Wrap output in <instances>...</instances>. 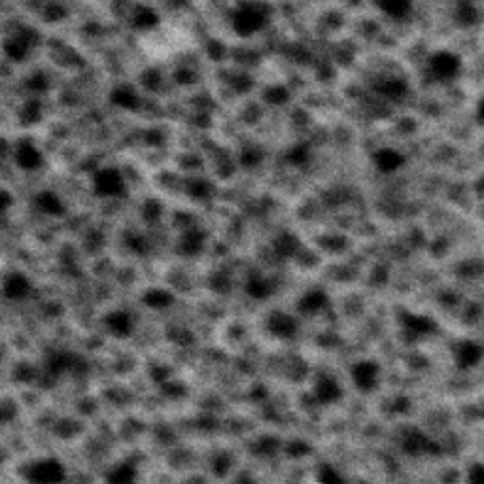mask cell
<instances>
[{
	"label": "cell",
	"instance_id": "22",
	"mask_svg": "<svg viewBox=\"0 0 484 484\" xmlns=\"http://www.w3.org/2000/svg\"><path fill=\"white\" fill-rule=\"evenodd\" d=\"M205 244H207V235L202 233L201 229H186L178 239V252L186 257L199 256L202 248H205Z\"/></svg>",
	"mask_w": 484,
	"mask_h": 484
},
{
	"label": "cell",
	"instance_id": "11",
	"mask_svg": "<svg viewBox=\"0 0 484 484\" xmlns=\"http://www.w3.org/2000/svg\"><path fill=\"white\" fill-rule=\"evenodd\" d=\"M265 329L269 335H273L275 339L280 340H291L295 339L301 331L299 320L284 311H273L265 320Z\"/></svg>",
	"mask_w": 484,
	"mask_h": 484
},
{
	"label": "cell",
	"instance_id": "17",
	"mask_svg": "<svg viewBox=\"0 0 484 484\" xmlns=\"http://www.w3.org/2000/svg\"><path fill=\"white\" fill-rule=\"evenodd\" d=\"M35 207L40 214L48 216V218H61L67 214V207H64L61 195L51 191V189H44L40 193H36Z\"/></svg>",
	"mask_w": 484,
	"mask_h": 484
},
{
	"label": "cell",
	"instance_id": "40",
	"mask_svg": "<svg viewBox=\"0 0 484 484\" xmlns=\"http://www.w3.org/2000/svg\"><path fill=\"white\" fill-rule=\"evenodd\" d=\"M14 195L10 193L8 189L0 187V214H6L10 208L14 207Z\"/></svg>",
	"mask_w": 484,
	"mask_h": 484
},
{
	"label": "cell",
	"instance_id": "32",
	"mask_svg": "<svg viewBox=\"0 0 484 484\" xmlns=\"http://www.w3.org/2000/svg\"><path fill=\"white\" fill-rule=\"evenodd\" d=\"M456 21L464 27H471L478 21L477 8L473 6L471 2H460L456 8Z\"/></svg>",
	"mask_w": 484,
	"mask_h": 484
},
{
	"label": "cell",
	"instance_id": "19",
	"mask_svg": "<svg viewBox=\"0 0 484 484\" xmlns=\"http://www.w3.org/2000/svg\"><path fill=\"white\" fill-rule=\"evenodd\" d=\"M80 363H83L82 358L76 356L74 352H69V350H57L48 358V371H51L53 374H67V373H76V369Z\"/></svg>",
	"mask_w": 484,
	"mask_h": 484
},
{
	"label": "cell",
	"instance_id": "2",
	"mask_svg": "<svg viewBox=\"0 0 484 484\" xmlns=\"http://www.w3.org/2000/svg\"><path fill=\"white\" fill-rule=\"evenodd\" d=\"M19 477L25 484H64L69 471L55 456H38L23 462Z\"/></svg>",
	"mask_w": 484,
	"mask_h": 484
},
{
	"label": "cell",
	"instance_id": "6",
	"mask_svg": "<svg viewBox=\"0 0 484 484\" xmlns=\"http://www.w3.org/2000/svg\"><path fill=\"white\" fill-rule=\"evenodd\" d=\"M462 59L460 55H456L454 51H447V49H441V51H435L431 53L428 59V70L429 78L433 82L439 83H449L454 82L460 74H462Z\"/></svg>",
	"mask_w": 484,
	"mask_h": 484
},
{
	"label": "cell",
	"instance_id": "8",
	"mask_svg": "<svg viewBox=\"0 0 484 484\" xmlns=\"http://www.w3.org/2000/svg\"><path fill=\"white\" fill-rule=\"evenodd\" d=\"M399 325H401L403 335L413 340L426 339L437 331L435 320L428 314H422V312L403 311L399 314Z\"/></svg>",
	"mask_w": 484,
	"mask_h": 484
},
{
	"label": "cell",
	"instance_id": "20",
	"mask_svg": "<svg viewBox=\"0 0 484 484\" xmlns=\"http://www.w3.org/2000/svg\"><path fill=\"white\" fill-rule=\"evenodd\" d=\"M106 484H137L139 483V469L131 462H118L104 471Z\"/></svg>",
	"mask_w": 484,
	"mask_h": 484
},
{
	"label": "cell",
	"instance_id": "28",
	"mask_svg": "<svg viewBox=\"0 0 484 484\" xmlns=\"http://www.w3.org/2000/svg\"><path fill=\"white\" fill-rule=\"evenodd\" d=\"M299 250V241L297 236H293L291 233H282V235L277 236L275 241V252L278 256L284 257V259H290L297 254Z\"/></svg>",
	"mask_w": 484,
	"mask_h": 484
},
{
	"label": "cell",
	"instance_id": "30",
	"mask_svg": "<svg viewBox=\"0 0 484 484\" xmlns=\"http://www.w3.org/2000/svg\"><path fill=\"white\" fill-rule=\"evenodd\" d=\"M123 244L125 248L129 250V252H132V254H137V256H146L148 250H150L148 239H146L144 235L137 233V231H127L123 236Z\"/></svg>",
	"mask_w": 484,
	"mask_h": 484
},
{
	"label": "cell",
	"instance_id": "25",
	"mask_svg": "<svg viewBox=\"0 0 484 484\" xmlns=\"http://www.w3.org/2000/svg\"><path fill=\"white\" fill-rule=\"evenodd\" d=\"M374 89L381 95L382 98H388V101H399L408 93V85L405 80L401 78L388 76L382 78L379 82L374 83Z\"/></svg>",
	"mask_w": 484,
	"mask_h": 484
},
{
	"label": "cell",
	"instance_id": "7",
	"mask_svg": "<svg viewBox=\"0 0 484 484\" xmlns=\"http://www.w3.org/2000/svg\"><path fill=\"white\" fill-rule=\"evenodd\" d=\"M350 381L361 394H373L382 381V367L374 360H358L350 367Z\"/></svg>",
	"mask_w": 484,
	"mask_h": 484
},
{
	"label": "cell",
	"instance_id": "23",
	"mask_svg": "<svg viewBox=\"0 0 484 484\" xmlns=\"http://www.w3.org/2000/svg\"><path fill=\"white\" fill-rule=\"evenodd\" d=\"M244 290H246L248 297L256 299V301H263V299H269L275 293V282L269 277L261 275V273H252L246 278Z\"/></svg>",
	"mask_w": 484,
	"mask_h": 484
},
{
	"label": "cell",
	"instance_id": "43",
	"mask_svg": "<svg viewBox=\"0 0 484 484\" xmlns=\"http://www.w3.org/2000/svg\"><path fill=\"white\" fill-rule=\"evenodd\" d=\"M478 189H481V193H484V176H483V180L478 182Z\"/></svg>",
	"mask_w": 484,
	"mask_h": 484
},
{
	"label": "cell",
	"instance_id": "41",
	"mask_svg": "<svg viewBox=\"0 0 484 484\" xmlns=\"http://www.w3.org/2000/svg\"><path fill=\"white\" fill-rule=\"evenodd\" d=\"M174 78H176V82L182 83V85L195 82V74L189 69H178L176 70V74H174Z\"/></svg>",
	"mask_w": 484,
	"mask_h": 484
},
{
	"label": "cell",
	"instance_id": "35",
	"mask_svg": "<svg viewBox=\"0 0 484 484\" xmlns=\"http://www.w3.org/2000/svg\"><path fill=\"white\" fill-rule=\"evenodd\" d=\"M140 83L150 91L159 89L161 83H163V74L157 69H146L140 76Z\"/></svg>",
	"mask_w": 484,
	"mask_h": 484
},
{
	"label": "cell",
	"instance_id": "34",
	"mask_svg": "<svg viewBox=\"0 0 484 484\" xmlns=\"http://www.w3.org/2000/svg\"><path fill=\"white\" fill-rule=\"evenodd\" d=\"M25 83H27V89L35 95H42L49 89V78L44 72H33Z\"/></svg>",
	"mask_w": 484,
	"mask_h": 484
},
{
	"label": "cell",
	"instance_id": "3",
	"mask_svg": "<svg viewBox=\"0 0 484 484\" xmlns=\"http://www.w3.org/2000/svg\"><path fill=\"white\" fill-rule=\"evenodd\" d=\"M38 44H40V33L35 27L19 25L2 40V53L8 61L21 64L38 48Z\"/></svg>",
	"mask_w": 484,
	"mask_h": 484
},
{
	"label": "cell",
	"instance_id": "31",
	"mask_svg": "<svg viewBox=\"0 0 484 484\" xmlns=\"http://www.w3.org/2000/svg\"><path fill=\"white\" fill-rule=\"evenodd\" d=\"M69 17V10L61 2H49L42 10V19L46 23H61Z\"/></svg>",
	"mask_w": 484,
	"mask_h": 484
},
{
	"label": "cell",
	"instance_id": "27",
	"mask_svg": "<svg viewBox=\"0 0 484 484\" xmlns=\"http://www.w3.org/2000/svg\"><path fill=\"white\" fill-rule=\"evenodd\" d=\"M44 118V104L38 98H27L19 108V121L25 127L38 125Z\"/></svg>",
	"mask_w": 484,
	"mask_h": 484
},
{
	"label": "cell",
	"instance_id": "37",
	"mask_svg": "<svg viewBox=\"0 0 484 484\" xmlns=\"http://www.w3.org/2000/svg\"><path fill=\"white\" fill-rule=\"evenodd\" d=\"M288 97H290V93H288V89L284 85H273L265 93V98L270 104H284L288 101Z\"/></svg>",
	"mask_w": 484,
	"mask_h": 484
},
{
	"label": "cell",
	"instance_id": "4",
	"mask_svg": "<svg viewBox=\"0 0 484 484\" xmlns=\"http://www.w3.org/2000/svg\"><path fill=\"white\" fill-rule=\"evenodd\" d=\"M399 450L403 454L410 458H424V456H439L443 449L437 443L433 437H429L424 429L407 426L399 433Z\"/></svg>",
	"mask_w": 484,
	"mask_h": 484
},
{
	"label": "cell",
	"instance_id": "29",
	"mask_svg": "<svg viewBox=\"0 0 484 484\" xmlns=\"http://www.w3.org/2000/svg\"><path fill=\"white\" fill-rule=\"evenodd\" d=\"M316 483L318 484H346V477L339 467L333 464H322L316 469Z\"/></svg>",
	"mask_w": 484,
	"mask_h": 484
},
{
	"label": "cell",
	"instance_id": "5",
	"mask_svg": "<svg viewBox=\"0 0 484 484\" xmlns=\"http://www.w3.org/2000/svg\"><path fill=\"white\" fill-rule=\"evenodd\" d=\"M91 189L98 199H119L127 195L129 186L118 166H103L93 174Z\"/></svg>",
	"mask_w": 484,
	"mask_h": 484
},
{
	"label": "cell",
	"instance_id": "14",
	"mask_svg": "<svg viewBox=\"0 0 484 484\" xmlns=\"http://www.w3.org/2000/svg\"><path fill=\"white\" fill-rule=\"evenodd\" d=\"M14 163L23 173H36L44 166V153L35 142L23 139L14 148Z\"/></svg>",
	"mask_w": 484,
	"mask_h": 484
},
{
	"label": "cell",
	"instance_id": "10",
	"mask_svg": "<svg viewBox=\"0 0 484 484\" xmlns=\"http://www.w3.org/2000/svg\"><path fill=\"white\" fill-rule=\"evenodd\" d=\"M0 293L2 297L14 303H21L31 297L33 293V280L23 270H10L0 282Z\"/></svg>",
	"mask_w": 484,
	"mask_h": 484
},
{
	"label": "cell",
	"instance_id": "12",
	"mask_svg": "<svg viewBox=\"0 0 484 484\" xmlns=\"http://www.w3.org/2000/svg\"><path fill=\"white\" fill-rule=\"evenodd\" d=\"M103 327L114 339H129L137 329V322L127 309H114L104 314Z\"/></svg>",
	"mask_w": 484,
	"mask_h": 484
},
{
	"label": "cell",
	"instance_id": "21",
	"mask_svg": "<svg viewBox=\"0 0 484 484\" xmlns=\"http://www.w3.org/2000/svg\"><path fill=\"white\" fill-rule=\"evenodd\" d=\"M161 15L157 14V10H153L152 6H146V4H139L135 6L131 14V25L135 31L139 33H150V31H155L159 27Z\"/></svg>",
	"mask_w": 484,
	"mask_h": 484
},
{
	"label": "cell",
	"instance_id": "38",
	"mask_svg": "<svg viewBox=\"0 0 484 484\" xmlns=\"http://www.w3.org/2000/svg\"><path fill=\"white\" fill-rule=\"evenodd\" d=\"M467 484H484V464L483 462H473L467 469Z\"/></svg>",
	"mask_w": 484,
	"mask_h": 484
},
{
	"label": "cell",
	"instance_id": "1",
	"mask_svg": "<svg viewBox=\"0 0 484 484\" xmlns=\"http://www.w3.org/2000/svg\"><path fill=\"white\" fill-rule=\"evenodd\" d=\"M270 21V10L257 0H241L231 12V27L236 36L250 38L267 27Z\"/></svg>",
	"mask_w": 484,
	"mask_h": 484
},
{
	"label": "cell",
	"instance_id": "15",
	"mask_svg": "<svg viewBox=\"0 0 484 484\" xmlns=\"http://www.w3.org/2000/svg\"><path fill=\"white\" fill-rule=\"evenodd\" d=\"M108 98L116 108L123 112H135L140 108L139 91L131 83H119L116 87H112Z\"/></svg>",
	"mask_w": 484,
	"mask_h": 484
},
{
	"label": "cell",
	"instance_id": "24",
	"mask_svg": "<svg viewBox=\"0 0 484 484\" xmlns=\"http://www.w3.org/2000/svg\"><path fill=\"white\" fill-rule=\"evenodd\" d=\"M382 14L394 21H405L415 10V0H374Z\"/></svg>",
	"mask_w": 484,
	"mask_h": 484
},
{
	"label": "cell",
	"instance_id": "16",
	"mask_svg": "<svg viewBox=\"0 0 484 484\" xmlns=\"http://www.w3.org/2000/svg\"><path fill=\"white\" fill-rule=\"evenodd\" d=\"M327 306H329V295L320 288L306 290L297 301V309L303 316H318Z\"/></svg>",
	"mask_w": 484,
	"mask_h": 484
},
{
	"label": "cell",
	"instance_id": "39",
	"mask_svg": "<svg viewBox=\"0 0 484 484\" xmlns=\"http://www.w3.org/2000/svg\"><path fill=\"white\" fill-rule=\"evenodd\" d=\"M291 165H303L304 161L309 159V148L306 144H297L291 148L290 155H288Z\"/></svg>",
	"mask_w": 484,
	"mask_h": 484
},
{
	"label": "cell",
	"instance_id": "9",
	"mask_svg": "<svg viewBox=\"0 0 484 484\" xmlns=\"http://www.w3.org/2000/svg\"><path fill=\"white\" fill-rule=\"evenodd\" d=\"M452 361L460 371H471L484 361V346L475 339H460L452 346Z\"/></svg>",
	"mask_w": 484,
	"mask_h": 484
},
{
	"label": "cell",
	"instance_id": "36",
	"mask_svg": "<svg viewBox=\"0 0 484 484\" xmlns=\"http://www.w3.org/2000/svg\"><path fill=\"white\" fill-rule=\"evenodd\" d=\"M161 214H163V207H161L159 201L150 199V201L144 202V208H142V216H144L146 222L155 223L161 218Z\"/></svg>",
	"mask_w": 484,
	"mask_h": 484
},
{
	"label": "cell",
	"instance_id": "26",
	"mask_svg": "<svg viewBox=\"0 0 484 484\" xmlns=\"http://www.w3.org/2000/svg\"><path fill=\"white\" fill-rule=\"evenodd\" d=\"M142 303L152 311H165L174 303V295L165 288H152L144 293Z\"/></svg>",
	"mask_w": 484,
	"mask_h": 484
},
{
	"label": "cell",
	"instance_id": "18",
	"mask_svg": "<svg viewBox=\"0 0 484 484\" xmlns=\"http://www.w3.org/2000/svg\"><path fill=\"white\" fill-rule=\"evenodd\" d=\"M373 165L379 173L394 174L405 165V157L394 148H381L373 153Z\"/></svg>",
	"mask_w": 484,
	"mask_h": 484
},
{
	"label": "cell",
	"instance_id": "13",
	"mask_svg": "<svg viewBox=\"0 0 484 484\" xmlns=\"http://www.w3.org/2000/svg\"><path fill=\"white\" fill-rule=\"evenodd\" d=\"M343 394L345 390L340 386V382L329 373H320L316 379H314V384H312V397L324 405V407H331V405H337V403L343 399Z\"/></svg>",
	"mask_w": 484,
	"mask_h": 484
},
{
	"label": "cell",
	"instance_id": "33",
	"mask_svg": "<svg viewBox=\"0 0 484 484\" xmlns=\"http://www.w3.org/2000/svg\"><path fill=\"white\" fill-rule=\"evenodd\" d=\"M187 193L191 195L193 199L202 201V199H208L212 195V187L202 178H191V180L187 182Z\"/></svg>",
	"mask_w": 484,
	"mask_h": 484
},
{
	"label": "cell",
	"instance_id": "42",
	"mask_svg": "<svg viewBox=\"0 0 484 484\" xmlns=\"http://www.w3.org/2000/svg\"><path fill=\"white\" fill-rule=\"evenodd\" d=\"M477 116H478V119H481V121L484 123V97L481 98L477 104Z\"/></svg>",
	"mask_w": 484,
	"mask_h": 484
}]
</instances>
